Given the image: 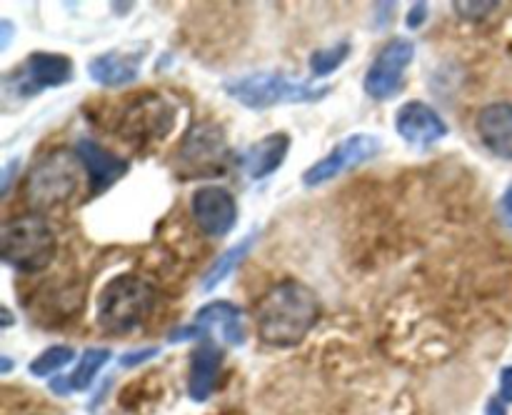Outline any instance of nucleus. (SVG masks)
<instances>
[{
	"label": "nucleus",
	"mask_w": 512,
	"mask_h": 415,
	"mask_svg": "<svg viewBox=\"0 0 512 415\" xmlns=\"http://www.w3.org/2000/svg\"><path fill=\"white\" fill-rule=\"evenodd\" d=\"M73 358H75V350L70 348V345H50L48 350H43V353L30 363V373L38 375V378H43V375H50V373H58V370H63Z\"/></svg>",
	"instance_id": "nucleus-21"
},
{
	"label": "nucleus",
	"mask_w": 512,
	"mask_h": 415,
	"mask_svg": "<svg viewBox=\"0 0 512 415\" xmlns=\"http://www.w3.org/2000/svg\"><path fill=\"white\" fill-rule=\"evenodd\" d=\"M290 150V138L285 133H273L265 135L263 140L250 145L243 155V170L250 175L253 180H263L268 175H273L280 165L285 163Z\"/></svg>",
	"instance_id": "nucleus-17"
},
{
	"label": "nucleus",
	"mask_w": 512,
	"mask_h": 415,
	"mask_svg": "<svg viewBox=\"0 0 512 415\" xmlns=\"http://www.w3.org/2000/svg\"><path fill=\"white\" fill-rule=\"evenodd\" d=\"M190 213L195 223L210 238H223L238 223V203L233 193H228L220 185H205L198 188L190 198Z\"/></svg>",
	"instance_id": "nucleus-10"
},
{
	"label": "nucleus",
	"mask_w": 512,
	"mask_h": 415,
	"mask_svg": "<svg viewBox=\"0 0 512 415\" xmlns=\"http://www.w3.org/2000/svg\"><path fill=\"white\" fill-rule=\"evenodd\" d=\"M195 325L208 333V330H220L223 340L228 345H243L245 343V328L243 315H240L238 305L228 303V300H215V303L203 305L198 310Z\"/></svg>",
	"instance_id": "nucleus-18"
},
{
	"label": "nucleus",
	"mask_w": 512,
	"mask_h": 415,
	"mask_svg": "<svg viewBox=\"0 0 512 415\" xmlns=\"http://www.w3.org/2000/svg\"><path fill=\"white\" fill-rule=\"evenodd\" d=\"M73 80V63L58 53H33L13 75L5 78V93L38 95L45 88H60Z\"/></svg>",
	"instance_id": "nucleus-8"
},
{
	"label": "nucleus",
	"mask_w": 512,
	"mask_h": 415,
	"mask_svg": "<svg viewBox=\"0 0 512 415\" xmlns=\"http://www.w3.org/2000/svg\"><path fill=\"white\" fill-rule=\"evenodd\" d=\"M155 355H158V348H140V350H130V353H125L123 358H120V365H125V368H133V365L145 363V360L155 358Z\"/></svg>",
	"instance_id": "nucleus-23"
},
{
	"label": "nucleus",
	"mask_w": 512,
	"mask_h": 415,
	"mask_svg": "<svg viewBox=\"0 0 512 415\" xmlns=\"http://www.w3.org/2000/svg\"><path fill=\"white\" fill-rule=\"evenodd\" d=\"M253 243H255V233H250V235H245V238L240 240V243H235L233 248H228V250H225V253H220V258L215 260V263L210 265L208 273H205L203 290H215V288H218V285L223 283V280L228 278V275L233 273V270L238 268L240 263H243V258L250 253Z\"/></svg>",
	"instance_id": "nucleus-19"
},
{
	"label": "nucleus",
	"mask_w": 512,
	"mask_h": 415,
	"mask_svg": "<svg viewBox=\"0 0 512 415\" xmlns=\"http://www.w3.org/2000/svg\"><path fill=\"white\" fill-rule=\"evenodd\" d=\"M155 288L140 275H115L98 295V325L110 335L138 333L155 308Z\"/></svg>",
	"instance_id": "nucleus-2"
},
{
	"label": "nucleus",
	"mask_w": 512,
	"mask_h": 415,
	"mask_svg": "<svg viewBox=\"0 0 512 415\" xmlns=\"http://www.w3.org/2000/svg\"><path fill=\"white\" fill-rule=\"evenodd\" d=\"M178 158L188 175H215L223 170L228 158V140L223 128L215 123H200L185 135Z\"/></svg>",
	"instance_id": "nucleus-9"
},
{
	"label": "nucleus",
	"mask_w": 512,
	"mask_h": 415,
	"mask_svg": "<svg viewBox=\"0 0 512 415\" xmlns=\"http://www.w3.org/2000/svg\"><path fill=\"white\" fill-rule=\"evenodd\" d=\"M395 130L413 148H430L448 135V123L423 100H408L395 115Z\"/></svg>",
	"instance_id": "nucleus-12"
},
{
	"label": "nucleus",
	"mask_w": 512,
	"mask_h": 415,
	"mask_svg": "<svg viewBox=\"0 0 512 415\" xmlns=\"http://www.w3.org/2000/svg\"><path fill=\"white\" fill-rule=\"evenodd\" d=\"M175 125V108L163 95H145L133 108L125 110L120 133L128 140L148 143V140L165 138Z\"/></svg>",
	"instance_id": "nucleus-11"
},
{
	"label": "nucleus",
	"mask_w": 512,
	"mask_h": 415,
	"mask_svg": "<svg viewBox=\"0 0 512 415\" xmlns=\"http://www.w3.org/2000/svg\"><path fill=\"white\" fill-rule=\"evenodd\" d=\"M500 398L505 403H512V365L503 368V373H500Z\"/></svg>",
	"instance_id": "nucleus-27"
},
{
	"label": "nucleus",
	"mask_w": 512,
	"mask_h": 415,
	"mask_svg": "<svg viewBox=\"0 0 512 415\" xmlns=\"http://www.w3.org/2000/svg\"><path fill=\"white\" fill-rule=\"evenodd\" d=\"M495 8H498V3H455V10H458V13H468V10H473L470 18H483V15H488V10H495Z\"/></svg>",
	"instance_id": "nucleus-24"
},
{
	"label": "nucleus",
	"mask_w": 512,
	"mask_h": 415,
	"mask_svg": "<svg viewBox=\"0 0 512 415\" xmlns=\"http://www.w3.org/2000/svg\"><path fill=\"white\" fill-rule=\"evenodd\" d=\"M428 20V3H415L408 13V28L418 30Z\"/></svg>",
	"instance_id": "nucleus-25"
},
{
	"label": "nucleus",
	"mask_w": 512,
	"mask_h": 415,
	"mask_svg": "<svg viewBox=\"0 0 512 415\" xmlns=\"http://www.w3.org/2000/svg\"><path fill=\"white\" fill-rule=\"evenodd\" d=\"M75 153L83 163V170L88 173L90 193L95 195L108 190L110 185H115L128 173V160L110 153V150H105L103 145L90 138H80L78 145H75Z\"/></svg>",
	"instance_id": "nucleus-13"
},
{
	"label": "nucleus",
	"mask_w": 512,
	"mask_h": 415,
	"mask_svg": "<svg viewBox=\"0 0 512 415\" xmlns=\"http://www.w3.org/2000/svg\"><path fill=\"white\" fill-rule=\"evenodd\" d=\"M320 320V300L310 285L285 278L270 285L255 308L258 338L270 348H295Z\"/></svg>",
	"instance_id": "nucleus-1"
},
{
	"label": "nucleus",
	"mask_w": 512,
	"mask_h": 415,
	"mask_svg": "<svg viewBox=\"0 0 512 415\" xmlns=\"http://www.w3.org/2000/svg\"><path fill=\"white\" fill-rule=\"evenodd\" d=\"M348 58H350V43H345L343 40V43H335L330 45V48L315 50V53L310 55V70H313V75H330L335 73V70H338Z\"/></svg>",
	"instance_id": "nucleus-22"
},
{
	"label": "nucleus",
	"mask_w": 512,
	"mask_h": 415,
	"mask_svg": "<svg viewBox=\"0 0 512 415\" xmlns=\"http://www.w3.org/2000/svg\"><path fill=\"white\" fill-rule=\"evenodd\" d=\"M10 365H13V363H10V358H5V355H3V373H8Z\"/></svg>",
	"instance_id": "nucleus-32"
},
{
	"label": "nucleus",
	"mask_w": 512,
	"mask_h": 415,
	"mask_svg": "<svg viewBox=\"0 0 512 415\" xmlns=\"http://www.w3.org/2000/svg\"><path fill=\"white\" fill-rule=\"evenodd\" d=\"M485 415H508V413H505V405L500 403L498 398H493V400H488V408H485Z\"/></svg>",
	"instance_id": "nucleus-29"
},
{
	"label": "nucleus",
	"mask_w": 512,
	"mask_h": 415,
	"mask_svg": "<svg viewBox=\"0 0 512 415\" xmlns=\"http://www.w3.org/2000/svg\"><path fill=\"white\" fill-rule=\"evenodd\" d=\"M415 58V43L410 38H393L383 45L365 73V93L373 100H388L400 90L405 70Z\"/></svg>",
	"instance_id": "nucleus-7"
},
{
	"label": "nucleus",
	"mask_w": 512,
	"mask_h": 415,
	"mask_svg": "<svg viewBox=\"0 0 512 415\" xmlns=\"http://www.w3.org/2000/svg\"><path fill=\"white\" fill-rule=\"evenodd\" d=\"M143 58L145 53H140V50H133V53H128V50H108V53L95 55L90 60L88 73L103 88H123V85L138 80Z\"/></svg>",
	"instance_id": "nucleus-15"
},
{
	"label": "nucleus",
	"mask_w": 512,
	"mask_h": 415,
	"mask_svg": "<svg viewBox=\"0 0 512 415\" xmlns=\"http://www.w3.org/2000/svg\"><path fill=\"white\" fill-rule=\"evenodd\" d=\"M58 253V238L40 213L18 215L0 230V255L18 273H40Z\"/></svg>",
	"instance_id": "nucleus-3"
},
{
	"label": "nucleus",
	"mask_w": 512,
	"mask_h": 415,
	"mask_svg": "<svg viewBox=\"0 0 512 415\" xmlns=\"http://www.w3.org/2000/svg\"><path fill=\"white\" fill-rule=\"evenodd\" d=\"M478 138L500 160H512V103L485 105L475 120Z\"/></svg>",
	"instance_id": "nucleus-14"
},
{
	"label": "nucleus",
	"mask_w": 512,
	"mask_h": 415,
	"mask_svg": "<svg viewBox=\"0 0 512 415\" xmlns=\"http://www.w3.org/2000/svg\"><path fill=\"white\" fill-rule=\"evenodd\" d=\"M50 385H53V390H60V393H65L70 383H65V380H53V383H50ZM70 388H73V385H70Z\"/></svg>",
	"instance_id": "nucleus-31"
},
{
	"label": "nucleus",
	"mask_w": 512,
	"mask_h": 415,
	"mask_svg": "<svg viewBox=\"0 0 512 415\" xmlns=\"http://www.w3.org/2000/svg\"><path fill=\"white\" fill-rule=\"evenodd\" d=\"M18 160H10L8 165H5V170H3V193H8V188H10V180H13V170L18 168Z\"/></svg>",
	"instance_id": "nucleus-28"
},
{
	"label": "nucleus",
	"mask_w": 512,
	"mask_h": 415,
	"mask_svg": "<svg viewBox=\"0 0 512 415\" xmlns=\"http://www.w3.org/2000/svg\"><path fill=\"white\" fill-rule=\"evenodd\" d=\"M380 150H383V140L375 138V135L370 133L348 135V138L340 140V143L325 155V158H320L318 163H313L308 170H305L303 183L308 185V188H320V185L340 178V175L348 173V170L373 160Z\"/></svg>",
	"instance_id": "nucleus-6"
},
{
	"label": "nucleus",
	"mask_w": 512,
	"mask_h": 415,
	"mask_svg": "<svg viewBox=\"0 0 512 415\" xmlns=\"http://www.w3.org/2000/svg\"><path fill=\"white\" fill-rule=\"evenodd\" d=\"M110 360L108 348H88L83 355H80V363L75 368V373L70 375V385L75 390H88L90 383L95 380V375L103 370V365Z\"/></svg>",
	"instance_id": "nucleus-20"
},
{
	"label": "nucleus",
	"mask_w": 512,
	"mask_h": 415,
	"mask_svg": "<svg viewBox=\"0 0 512 415\" xmlns=\"http://www.w3.org/2000/svg\"><path fill=\"white\" fill-rule=\"evenodd\" d=\"M330 85L298 83L280 73H250L243 78L225 80V93L250 110H265L273 105L315 103L330 93Z\"/></svg>",
	"instance_id": "nucleus-4"
},
{
	"label": "nucleus",
	"mask_w": 512,
	"mask_h": 415,
	"mask_svg": "<svg viewBox=\"0 0 512 415\" xmlns=\"http://www.w3.org/2000/svg\"><path fill=\"white\" fill-rule=\"evenodd\" d=\"M80 158L70 150H53L30 170L25 195L35 210L58 208L68 203L80 185Z\"/></svg>",
	"instance_id": "nucleus-5"
},
{
	"label": "nucleus",
	"mask_w": 512,
	"mask_h": 415,
	"mask_svg": "<svg viewBox=\"0 0 512 415\" xmlns=\"http://www.w3.org/2000/svg\"><path fill=\"white\" fill-rule=\"evenodd\" d=\"M10 23L8 20H3V48H8V43H10Z\"/></svg>",
	"instance_id": "nucleus-30"
},
{
	"label": "nucleus",
	"mask_w": 512,
	"mask_h": 415,
	"mask_svg": "<svg viewBox=\"0 0 512 415\" xmlns=\"http://www.w3.org/2000/svg\"><path fill=\"white\" fill-rule=\"evenodd\" d=\"M220 365H223V350L215 343L205 340L193 350L190 358V378H188V393L190 398L205 403L213 395L215 385H218Z\"/></svg>",
	"instance_id": "nucleus-16"
},
{
	"label": "nucleus",
	"mask_w": 512,
	"mask_h": 415,
	"mask_svg": "<svg viewBox=\"0 0 512 415\" xmlns=\"http://www.w3.org/2000/svg\"><path fill=\"white\" fill-rule=\"evenodd\" d=\"M498 210H500V218H503V223L508 225V228H512V183L505 188Z\"/></svg>",
	"instance_id": "nucleus-26"
}]
</instances>
